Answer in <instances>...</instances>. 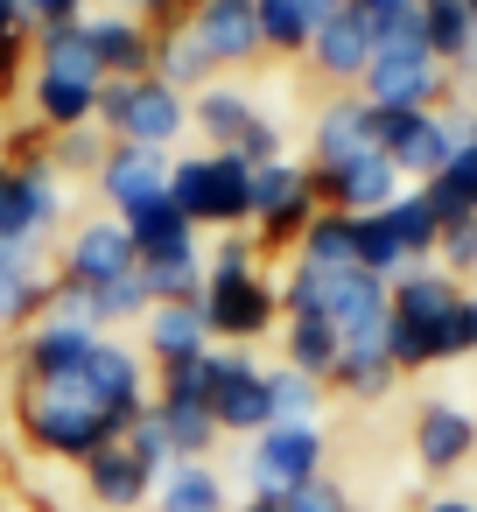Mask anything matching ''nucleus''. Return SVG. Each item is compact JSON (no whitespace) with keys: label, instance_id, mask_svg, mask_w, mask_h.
<instances>
[{"label":"nucleus","instance_id":"nucleus-1","mask_svg":"<svg viewBox=\"0 0 477 512\" xmlns=\"http://www.w3.org/2000/svg\"><path fill=\"white\" fill-rule=\"evenodd\" d=\"M358 92H365V106H379V113H435V106L456 99L449 64L421 43V15L379 29V43H372V71L358 78Z\"/></svg>","mask_w":477,"mask_h":512},{"label":"nucleus","instance_id":"nucleus-2","mask_svg":"<svg viewBox=\"0 0 477 512\" xmlns=\"http://www.w3.org/2000/svg\"><path fill=\"white\" fill-rule=\"evenodd\" d=\"M169 197L197 232H246L253 218V169L232 155H176L169 169Z\"/></svg>","mask_w":477,"mask_h":512},{"label":"nucleus","instance_id":"nucleus-3","mask_svg":"<svg viewBox=\"0 0 477 512\" xmlns=\"http://www.w3.org/2000/svg\"><path fill=\"white\" fill-rule=\"evenodd\" d=\"M99 127L113 141H134V148H169L190 127V99L169 92L162 78H106L99 85Z\"/></svg>","mask_w":477,"mask_h":512},{"label":"nucleus","instance_id":"nucleus-4","mask_svg":"<svg viewBox=\"0 0 477 512\" xmlns=\"http://www.w3.org/2000/svg\"><path fill=\"white\" fill-rule=\"evenodd\" d=\"M22 435L43 456H64V463H92L99 449L120 442V428L99 407H85V400H71L57 386H22Z\"/></svg>","mask_w":477,"mask_h":512},{"label":"nucleus","instance_id":"nucleus-5","mask_svg":"<svg viewBox=\"0 0 477 512\" xmlns=\"http://www.w3.org/2000/svg\"><path fill=\"white\" fill-rule=\"evenodd\" d=\"M316 211H323V197H316L309 162L281 155V162L253 169V218H246V225L260 232V246H295V239L309 232Z\"/></svg>","mask_w":477,"mask_h":512},{"label":"nucleus","instance_id":"nucleus-6","mask_svg":"<svg viewBox=\"0 0 477 512\" xmlns=\"http://www.w3.org/2000/svg\"><path fill=\"white\" fill-rule=\"evenodd\" d=\"M309 477H323V428L316 421H267L253 435V449H246L253 498H288Z\"/></svg>","mask_w":477,"mask_h":512},{"label":"nucleus","instance_id":"nucleus-7","mask_svg":"<svg viewBox=\"0 0 477 512\" xmlns=\"http://www.w3.org/2000/svg\"><path fill=\"white\" fill-rule=\"evenodd\" d=\"M57 211H64V176L50 169V155H15L8 190H0V246H43Z\"/></svg>","mask_w":477,"mask_h":512},{"label":"nucleus","instance_id":"nucleus-8","mask_svg":"<svg viewBox=\"0 0 477 512\" xmlns=\"http://www.w3.org/2000/svg\"><path fill=\"white\" fill-rule=\"evenodd\" d=\"M211 351H218V393H211L218 435H260V428L274 421L267 365L253 358V344H211Z\"/></svg>","mask_w":477,"mask_h":512},{"label":"nucleus","instance_id":"nucleus-9","mask_svg":"<svg viewBox=\"0 0 477 512\" xmlns=\"http://www.w3.org/2000/svg\"><path fill=\"white\" fill-rule=\"evenodd\" d=\"M204 323H211V344H253L281 323V288L267 274L204 281Z\"/></svg>","mask_w":477,"mask_h":512},{"label":"nucleus","instance_id":"nucleus-10","mask_svg":"<svg viewBox=\"0 0 477 512\" xmlns=\"http://www.w3.org/2000/svg\"><path fill=\"white\" fill-rule=\"evenodd\" d=\"M323 316H330V330H337V344H344V351H386L393 288H386L379 274L351 267V274H337V281H330V295H323Z\"/></svg>","mask_w":477,"mask_h":512},{"label":"nucleus","instance_id":"nucleus-11","mask_svg":"<svg viewBox=\"0 0 477 512\" xmlns=\"http://www.w3.org/2000/svg\"><path fill=\"white\" fill-rule=\"evenodd\" d=\"M316 176V197H323V211H344V218H365V211H386L407 183H400V169L379 155V148H365V155H351V162H337V169H309Z\"/></svg>","mask_w":477,"mask_h":512},{"label":"nucleus","instance_id":"nucleus-12","mask_svg":"<svg viewBox=\"0 0 477 512\" xmlns=\"http://www.w3.org/2000/svg\"><path fill=\"white\" fill-rule=\"evenodd\" d=\"M470 456H477V414L456 407V400H428V407L414 414V463H421L428 477H449V470H463Z\"/></svg>","mask_w":477,"mask_h":512},{"label":"nucleus","instance_id":"nucleus-13","mask_svg":"<svg viewBox=\"0 0 477 512\" xmlns=\"http://www.w3.org/2000/svg\"><path fill=\"white\" fill-rule=\"evenodd\" d=\"M183 29L204 43V57H211L218 71H232V64H253V57H260V22H253L246 0H197V8L183 15Z\"/></svg>","mask_w":477,"mask_h":512},{"label":"nucleus","instance_id":"nucleus-14","mask_svg":"<svg viewBox=\"0 0 477 512\" xmlns=\"http://www.w3.org/2000/svg\"><path fill=\"white\" fill-rule=\"evenodd\" d=\"M134 267H141V260H134V239H127L120 218H92V225H78L71 246H64V281H78V288H106V281L134 274Z\"/></svg>","mask_w":477,"mask_h":512},{"label":"nucleus","instance_id":"nucleus-15","mask_svg":"<svg viewBox=\"0 0 477 512\" xmlns=\"http://www.w3.org/2000/svg\"><path fill=\"white\" fill-rule=\"evenodd\" d=\"M372 43H379V29H372L358 8H344V15H330V22L309 36V50H302V57H309L330 85H344V92H351V85L372 71Z\"/></svg>","mask_w":477,"mask_h":512},{"label":"nucleus","instance_id":"nucleus-16","mask_svg":"<svg viewBox=\"0 0 477 512\" xmlns=\"http://www.w3.org/2000/svg\"><path fill=\"white\" fill-rule=\"evenodd\" d=\"M169 169L176 155L169 148H134V141H113V155L99 162V190L113 211H134L148 197H169Z\"/></svg>","mask_w":477,"mask_h":512},{"label":"nucleus","instance_id":"nucleus-17","mask_svg":"<svg viewBox=\"0 0 477 512\" xmlns=\"http://www.w3.org/2000/svg\"><path fill=\"white\" fill-rule=\"evenodd\" d=\"M365 148H372V106H365V92L323 99V113L309 127V169H337V162H351Z\"/></svg>","mask_w":477,"mask_h":512},{"label":"nucleus","instance_id":"nucleus-18","mask_svg":"<svg viewBox=\"0 0 477 512\" xmlns=\"http://www.w3.org/2000/svg\"><path fill=\"white\" fill-rule=\"evenodd\" d=\"M85 36L106 78H155V29L141 15H85Z\"/></svg>","mask_w":477,"mask_h":512},{"label":"nucleus","instance_id":"nucleus-19","mask_svg":"<svg viewBox=\"0 0 477 512\" xmlns=\"http://www.w3.org/2000/svg\"><path fill=\"white\" fill-rule=\"evenodd\" d=\"M141 337H148V358L155 365H183V358H204L211 351V323H204V302H155L141 316Z\"/></svg>","mask_w":477,"mask_h":512},{"label":"nucleus","instance_id":"nucleus-20","mask_svg":"<svg viewBox=\"0 0 477 512\" xmlns=\"http://www.w3.org/2000/svg\"><path fill=\"white\" fill-rule=\"evenodd\" d=\"M85 470V491L106 505V512H134V505H148L155 498V470L127 449V442H113V449H99L92 463H78Z\"/></svg>","mask_w":477,"mask_h":512},{"label":"nucleus","instance_id":"nucleus-21","mask_svg":"<svg viewBox=\"0 0 477 512\" xmlns=\"http://www.w3.org/2000/svg\"><path fill=\"white\" fill-rule=\"evenodd\" d=\"M127 239H134V260H169V253H197V225L176 211V197H148L134 211H120Z\"/></svg>","mask_w":477,"mask_h":512},{"label":"nucleus","instance_id":"nucleus-22","mask_svg":"<svg viewBox=\"0 0 477 512\" xmlns=\"http://www.w3.org/2000/svg\"><path fill=\"white\" fill-rule=\"evenodd\" d=\"M50 302V274L36 260V246H0V330L36 323Z\"/></svg>","mask_w":477,"mask_h":512},{"label":"nucleus","instance_id":"nucleus-23","mask_svg":"<svg viewBox=\"0 0 477 512\" xmlns=\"http://www.w3.org/2000/svg\"><path fill=\"white\" fill-rule=\"evenodd\" d=\"M463 302V281L442 274V267H407L393 281V323H421V330H442V316Z\"/></svg>","mask_w":477,"mask_h":512},{"label":"nucleus","instance_id":"nucleus-24","mask_svg":"<svg viewBox=\"0 0 477 512\" xmlns=\"http://www.w3.org/2000/svg\"><path fill=\"white\" fill-rule=\"evenodd\" d=\"M29 106H36V120H43L50 134H71V127H92V120H99V85L57 78V71H36Z\"/></svg>","mask_w":477,"mask_h":512},{"label":"nucleus","instance_id":"nucleus-25","mask_svg":"<svg viewBox=\"0 0 477 512\" xmlns=\"http://www.w3.org/2000/svg\"><path fill=\"white\" fill-rule=\"evenodd\" d=\"M414 190H421V204L435 211L442 232H449V225H470V218H477V155H470V148L449 155V162H442L428 183H414Z\"/></svg>","mask_w":477,"mask_h":512},{"label":"nucleus","instance_id":"nucleus-26","mask_svg":"<svg viewBox=\"0 0 477 512\" xmlns=\"http://www.w3.org/2000/svg\"><path fill=\"white\" fill-rule=\"evenodd\" d=\"M155 512H232V491L211 463H169L155 477Z\"/></svg>","mask_w":477,"mask_h":512},{"label":"nucleus","instance_id":"nucleus-27","mask_svg":"<svg viewBox=\"0 0 477 512\" xmlns=\"http://www.w3.org/2000/svg\"><path fill=\"white\" fill-rule=\"evenodd\" d=\"M36 71H57V78H78V85H106L85 22H50V29H36Z\"/></svg>","mask_w":477,"mask_h":512},{"label":"nucleus","instance_id":"nucleus-28","mask_svg":"<svg viewBox=\"0 0 477 512\" xmlns=\"http://www.w3.org/2000/svg\"><path fill=\"white\" fill-rule=\"evenodd\" d=\"M155 78H162L169 92L197 99L204 85H218V64H211V57H204V43L176 22V29H162V36H155Z\"/></svg>","mask_w":477,"mask_h":512},{"label":"nucleus","instance_id":"nucleus-29","mask_svg":"<svg viewBox=\"0 0 477 512\" xmlns=\"http://www.w3.org/2000/svg\"><path fill=\"white\" fill-rule=\"evenodd\" d=\"M253 120H260V106H253L239 85H204V92L190 99V127H197V134H204L218 155H225V148H232V141L253 127Z\"/></svg>","mask_w":477,"mask_h":512},{"label":"nucleus","instance_id":"nucleus-30","mask_svg":"<svg viewBox=\"0 0 477 512\" xmlns=\"http://www.w3.org/2000/svg\"><path fill=\"white\" fill-rule=\"evenodd\" d=\"M295 267H309V274H323V281L351 274V267H358L351 218H344V211H316V218H309V232L295 239Z\"/></svg>","mask_w":477,"mask_h":512},{"label":"nucleus","instance_id":"nucleus-31","mask_svg":"<svg viewBox=\"0 0 477 512\" xmlns=\"http://www.w3.org/2000/svg\"><path fill=\"white\" fill-rule=\"evenodd\" d=\"M281 365H295V372H309V379H330L337 372V330H330V316H281Z\"/></svg>","mask_w":477,"mask_h":512},{"label":"nucleus","instance_id":"nucleus-32","mask_svg":"<svg viewBox=\"0 0 477 512\" xmlns=\"http://www.w3.org/2000/svg\"><path fill=\"white\" fill-rule=\"evenodd\" d=\"M421 43L456 71V64L477 50V15H470V0H421Z\"/></svg>","mask_w":477,"mask_h":512},{"label":"nucleus","instance_id":"nucleus-33","mask_svg":"<svg viewBox=\"0 0 477 512\" xmlns=\"http://www.w3.org/2000/svg\"><path fill=\"white\" fill-rule=\"evenodd\" d=\"M155 421H162V435H169L176 463H211V449H218V421H211V407L155 400Z\"/></svg>","mask_w":477,"mask_h":512},{"label":"nucleus","instance_id":"nucleus-34","mask_svg":"<svg viewBox=\"0 0 477 512\" xmlns=\"http://www.w3.org/2000/svg\"><path fill=\"white\" fill-rule=\"evenodd\" d=\"M351 246H358V267H365V274H379L386 288H393V281L414 267V260H407V246L393 239L386 211H365V218H351Z\"/></svg>","mask_w":477,"mask_h":512},{"label":"nucleus","instance_id":"nucleus-35","mask_svg":"<svg viewBox=\"0 0 477 512\" xmlns=\"http://www.w3.org/2000/svg\"><path fill=\"white\" fill-rule=\"evenodd\" d=\"M386 225H393V239L407 246V260H414V267H428V260H435L442 225H435V211L421 204V190H400V197L386 204Z\"/></svg>","mask_w":477,"mask_h":512},{"label":"nucleus","instance_id":"nucleus-36","mask_svg":"<svg viewBox=\"0 0 477 512\" xmlns=\"http://www.w3.org/2000/svg\"><path fill=\"white\" fill-rule=\"evenodd\" d=\"M148 302H204V253H169V260H141Z\"/></svg>","mask_w":477,"mask_h":512},{"label":"nucleus","instance_id":"nucleus-37","mask_svg":"<svg viewBox=\"0 0 477 512\" xmlns=\"http://www.w3.org/2000/svg\"><path fill=\"white\" fill-rule=\"evenodd\" d=\"M393 379H400V365L386 351H337V372L323 386H337L351 400H379V393H393Z\"/></svg>","mask_w":477,"mask_h":512},{"label":"nucleus","instance_id":"nucleus-38","mask_svg":"<svg viewBox=\"0 0 477 512\" xmlns=\"http://www.w3.org/2000/svg\"><path fill=\"white\" fill-rule=\"evenodd\" d=\"M253 22H260V50H274V57H302L316 36V22L295 0H253Z\"/></svg>","mask_w":477,"mask_h":512},{"label":"nucleus","instance_id":"nucleus-39","mask_svg":"<svg viewBox=\"0 0 477 512\" xmlns=\"http://www.w3.org/2000/svg\"><path fill=\"white\" fill-rule=\"evenodd\" d=\"M211 393H218V351L183 358V365H155V400H190V407H211Z\"/></svg>","mask_w":477,"mask_h":512},{"label":"nucleus","instance_id":"nucleus-40","mask_svg":"<svg viewBox=\"0 0 477 512\" xmlns=\"http://www.w3.org/2000/svg\"><path fill=\"white\" fill-rule=\"evenodd\" d=\"M267 400H274V421H316L323 414V379H309L295 365H267Z\"/></svg>","mask_w":477,"mask_h":512},{"label":"nucleus","instance_id":"nucleus-41","mask_svg":"<svg viewBox=\"0 0 477 512\" xmlns=\"http://www.w3.org/2000/svg\"><path fill=\"white\" fill-rule=\"evenodd\" d=\"M113 155V134L92 120V127H71V134H57L50 141V169L57 176H99V162Z\"/></svg>","mask_w":477,"mask_h":512},{"label":"nucleus","instance_id":"nucleus-42","mask_svg":"<svg viewBox=\"0 0 477 512\" xmlns=\"http://www.w3.org/2000/svg\"><path fill=\"white\" fill-rule=\"evenodd\" d=\"M36 323H57V330H99L106 337V323H99V302H92V288H78V281H50V302H43V316Z\"/></svg>","mask_w":477,"mask_h":512},{"label":"nucleus","instance_id":"nucleus-43","mask_svg":"<svg viewBox=\"0 0 477 512\" xmlns=\"http://www.w3.org/2000/svg\"><path fill=\"white\" fill-rule=\"evenodd\" d=\"M92 302H99V323H141L155 302H148V281H141V267L134 274H120V281H106V288H92Z\"/></svg>","mask_w":477,"mask_h":512},{"label":"nucleus","instance_id":"nucleus-44","mask_svg":"<svg viewBox=\"0 0 477 512\" xmlns=\"http://www.w3.org/2000/svg\"><path fill=\"white\" fill-rule=\"evenodd\" d=\"M225 155H232V162H246V169H267V162H281V155H288V134H281V127L260 113V120H253V127H246V134L225 148Z\"/></svg>","mask_w":477,"mask_h":512},{"label":"nucleus","instance_id":"nucleus-45","mask_svg":"<svg viewBox=\"0 0 477 512\" xmlns=\"http://www.w3.org/2000/svg\"><path fill=\"white\" fill-rule=\"evenodd\" d=\"M204 274H211V281H239V274H260V239H253V232H225V239H218V253L204 260Z\"/></svg>","mask_w":477,"mask_h":512},{"label":"nucleus","instance_id":"nucleus-46","mask_svg":"<svg viewBox=\"0 0 477 512\" xmlns=\"http://www.w3.org/2000/svg\"><path fill=\"white\" fill-rule=\"evenodd\" d=\"M120 442H127V449H134V456H141V463H148L155 477H162V470L176 463V449H169V435H162V421H155V400H148V414H141V421H134V428H127Z\"/></svg>","mask_w":477,"mask_h":512},{"label":"nucleus","instance_id":"nucleus-47","mask_svg":"<svg viewBox=\"0 0 477 512\" xmlns=\"http://www.w3.org/2000/svg\"><path fill=\"white\" fill-rule=\"evenodd\" d=\"M435 267H442V274H456V281H477V218L442 232V246H435Z\"/></svg>","mask_w":477,"mask_h":512},{"label":"nucleus","instance_id":"nucleus-48","mask_svg":"<svg viewBox=\"0 0 477 512\" xmlns=\"http://www.w3.org/2000/svg\"><path fill=\"white\" fill-rule=\"evenodd\" d=\"M281 512H351V498H344L337 477H309V484H295L281 498Z\"/></svg>","mask_w":477,"mask_h":512},{"label":"nucleus","instance_id":"nucleus-49","mask_svg":"<svg viewBox=\"0 0 477 512\" xmlns=\"http://www.w3.org/2000/svg\"><path fill=\"white\" fill-rule=\"evenodd\" d=\"M351 8H358L372 29H393V22H414V15H421V0H351Z\"/></svg>","mask_w":477,"mask_h":512},{"label":"nucleus","instance_id":"nucleus-50","mask_svg":"<svg viewBox=\"0 0 477 512\" xmlns=\"http://www.w3.org/2000/svg\"><path fill=\"white\" fill-rule=\"evenodd\" d=\"M29 29H50V22H85V0H22Z\"/></svg>","mask_w":477,"mask_h":512},{"label":"nucleus","instance_id":"nucleus-51","mask_svg":"<svg viewBox=\"0 0 477 512\" xmlns=\"http://www.w3.org/2000/svg\"><path fill=\"white\" fill-rule=\"evenodd\" d=\"M29 36V15H22V0H0V43H22Z\"/></svg>","mask_w":477,"mask_h":512},{"label":"nucleus","instance_id":"nucleus-52","mask_svg":"<svg viewBox=\"0 0 477 512\" xmlns=\"http://www.w3.org/2000/svg\"><path fill=\"white\" fill-rule=\"evenodd\" d=\"M295 8H302V15H309V22L323 29L330 15H344V8H351V0H295Z\"/></svg>","mask_w":477,"mask_h":512},{"label":"nucleus","instance_id":"nucleus-53","mask_svg":"<svg viewBox=\"0 0 477 512\" xmlns=\"http://www.w3.org/2000/svg\"><path fill=\"white\" fill-rule=\"evenodd\" d=\"M176 0H127V15H169Z\"/></svg>","mask_w":477,"mask_h":512},{"label":"nucleus","instance_id":"nucleus-54","mask_svg":"<svg viewBox=\"0 0 477 512\" xmlns=\"http://www.w3.org/2000/svg\"><path fill=\"white\" fill-rule=\"evenodd\" d=\"M428 512H477V498H435Z\"/></svg>","mask_w":477,"mask_h":512},{"label":"nucleus","instance_id":"nucleus-55","mask_svg":"<svg viewBox=\"0 0 477 512\" xmlns=\"http://www.w3.org/2000/svg\"><path fill=\"white\" fill-rule=\"evenodd\" d=\"M239 512H281V498H246Z\"/></svg>","mask_w":477,"mask_h":512},{"label":"nucleus","instance_id":"nucleus-56","mask_svg":"<svg viewBox=\"0 0 477 512\" xmlns=\"http://www.w3.org/2000/svg\"><path fill=\"white\" fill-rule=\"evenodd\" d=\"M449 78H477V50H470V57H463V64L449 71Z\"/></svg>","mask_w":477,"mask_h":512},{"label":"nucleus","instance_id":"nucleus-57","mask_svg":"<svg viewBox=\"0 0 477 512\" xmlns=\"http://www.w3.org/2000/svg\"><path fill=\"white\" fill-rule=\"evenodd\" d=\"M0 190H8V155H0Z\"/></svg>","mask_w":477,"mask_h":512},{"label":"nucleus","instance_id":"nucleus-58","mask_svg":"<svg viewBox=\"0 0 477 512\" xmlns=\"http://www.w3.org/2000/svg\"><path fill=\"white\" fill-rule=\"evenodd\" d=\"M470 15H477V0H470Z\"/></svg>","mask_w":477,"mask_h":512},{"label":"nucleus","instance_id":"nucleus-59","mask_svg":"<svg viewBox=\"0 0 477 512\" xmlns=\"http://www.w3.org/2000/svg\"><path fill=\"white\" fill-rule=\"evenodd\" d=\"M470 155H477V141H470Z\"/></svg>","mask_w":477,"mask_h":512},{"label":"nucleus","instance_id":"nucleus-60","mask_svg":"<svg viewBox=\"0 0 477 512\" xmlns=\"http://www.w3.org/2000/svg\"><path fill=\"white\" fill-rule=\"evenodd\" d=\"M246 8H253V0H246Z\"/></svg>","mask_w":477,"mask_h":512}]
</instances>
